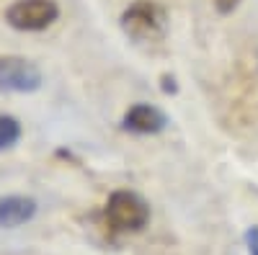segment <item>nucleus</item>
<instances>
[{
    "instance_id": "9",
    "label": "nucleus",
    "mask_w": 258,
    "mask_h": 255,
    "mask_svg": "<svg viewBox=\"0 0 258 255\" xmlns=\"http://www.w3.org/2000/svg\"><path fill=\"white\" fill-rule=\"evenodd\" d=\"M240 6V0H214V8H217L222 16H227V13H232L235 8Z\"/></svg>"
},
{
    "instance_id": "5",
    "label": "nucleus",
    "mask_w": 258,
    "mask_h": 255,
    "mask_svg": "<svg viewBox=\"0 0 258 255\" xmlns=\"http://www.w3.org/2000/svg\"><path fill=\"white\" fill-rule=\"evenodd\" d=\"M165 114L150 103H137L124 114V129L135 134H158L165 129Z\"/></svg>"
},
{
    "instance_id": "6",
    "label": "nucleus",
    "mask_w": 258,
    "mask_h": 255,
    "mask_svg": "<svg viewBox=\"0 0 258 255\" xmlns=\"http://www.w3.org/2000/svg\"><path fill=\"white\" fill-rule=\"evenodd\" d=\"M36 214V201L31 196H3L0 199V227L3 229H16L21 224L31 222Z\"/></svg>"
},
{
    "instance_id": "2",
    "label": "nucleus",
    "mask_w": 258,
    "mask_h": 255,
    "mask_svg": "<svg viewBox=\"0 0 258 255\" xmlns=\"http://www.w3.org/2000/svg\"><path fill=\"white\" fill-rule=\"evenodd\" d=\"M121 29L135 41H158L165 34V13L150 0H137L121 13Z\"/></svg>"
},
{
    "instance_id": "1",
    "label": "nucleus",
    "mask_w": 258,
    "mask_h": 255,
    "mask_svg": "<svg viewBox=\"0 0 258 255\" xmlns=\"http://www.w3.org/2000/svg\"><path fill=\"white\" fill-rule=\"evenodd\" d=\"M106 222L116 232H140L150 222V206L135 191H114L106 201Z\"/></svg>"
},
{
    "instance_id": "7",
    "label": "nucleus",
    "mask_w": 258,
    "mask_h": 255,
    "mask_svg": "<svg viewBox=\"0 0 258 255\" xmlns=\"http://www.w3.org/2000/svg\"><path fill=\"white\" fill-rule=\"evenodd\" d=\"M21 139V124L16 116L0 114V152L11 150V147Z\"/></svg>"
},
{
    "instance_id": "4",
    "label": "nucleus",
    "mask_w": 258,
    "mask_h": 255,
    "mask_svg": "<svg viewBox=\"0 0 258 255\" xmlns=\"http://www.w3.org/2000/svg\"><path fill=\"white\" fill-rule=\"evenodd\" d=\"M41 88V70L26 57H0V91L34 93Z\"/></svg>"
},
{
    "instance_id": "3",
    "label": "nucleus",
    "mask_w": 258,
    "mask_h": 255,
    "mask_svg": "<svg viewBox=\"0 0 258 255\" xmlns=\"http://www.w3.org/2000/svg\"><path fill=\"white\" fill-rule=\"evenodd\" d=\"M59 18L57 0H16L6 11V21L16 31H44Z\"/></svg>"
},
{
    "instance_id": "8",
    "label": "nucleus",
    "mask_w": 258,
    "mask_h": 255,
    "mask_svg": "<svg viewBox=\"0 0 258 255\" xmlns=\"http://www.w3.org/2000/svg\"><path fill=\"white\" fill-rule=\"evenodd\" d=\"M245 247H248V255H258V224L245 232Z\"/></svg>"
}]
</instances>
